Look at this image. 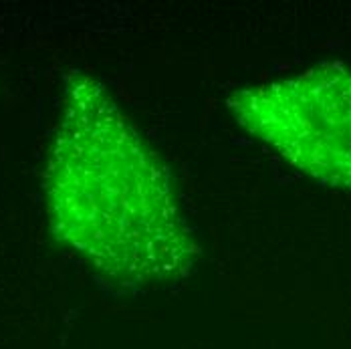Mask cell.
I'll return each instance as SVG.
<instances>
[{
    "instance_id": "obj_2",
    "label": "cell",
    "mask_w": 351,
    "mask_h": 349,
    "mask_svg": "<svg viewBox=\"0 0 351 349\" xmlns=\"http://www.w3.org/2000/svg\"><path fill=\"white\" fill-rule=\"evenodd\" d=\"M226 107L248 136L317 184L351 192V69L317 63L237 89Z\"/></svg>"
},
{
    "instance_id": "obj_1",
    "label": "cell",
    "mask_w": 351,
    "mask_h": 349,
    "mask_svg": "<svg viewBox=\"0 0 351 349\" xmlns=\"http://www.w3.org/2000/svg\"><path fill=\"white\" fill-rule=\"evenodd\" d=\"M55 239L125 291L188 279L200 245L158 152L104 83L65 75L63 109L43 180Z\"/></svg>"
}]
</instances>
